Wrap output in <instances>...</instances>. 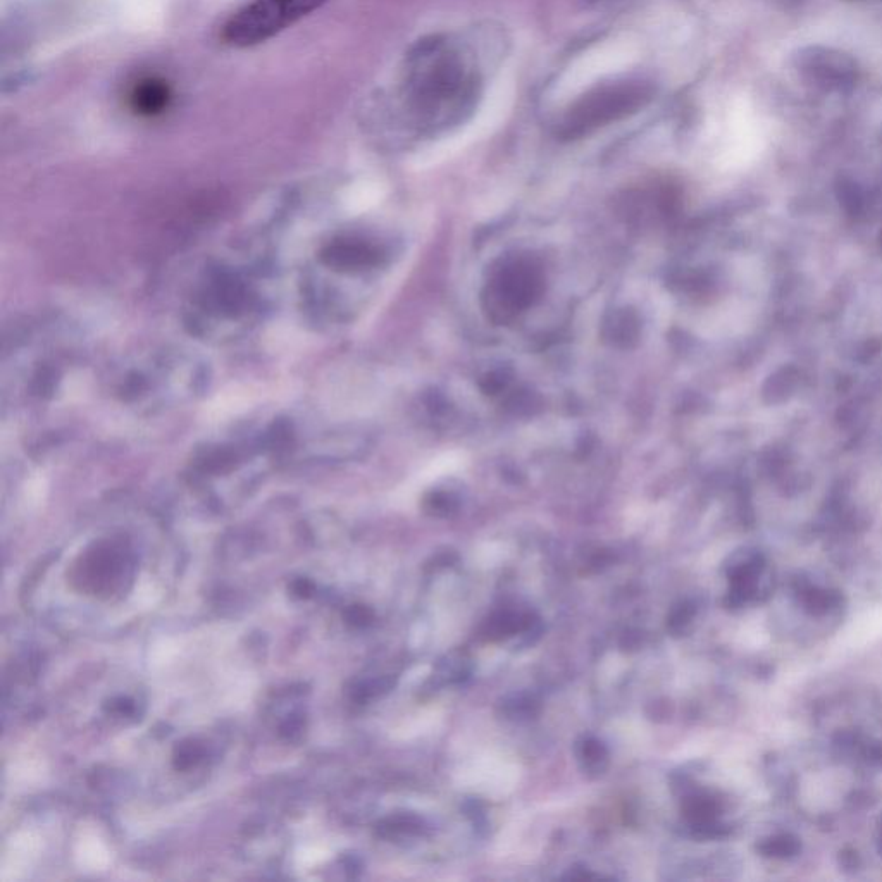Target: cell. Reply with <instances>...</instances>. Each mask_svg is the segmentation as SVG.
I'll return each instance as SVG.
<instances>
[{
	"label": "cell",
	"instance_id": "1",
	"mask_svg": "<svg viewBox=\"0 0 882 882\" xmlns=\"http://www.w3.org/2000/svg\"><path fill=\"white\" fill-rule=\"evenodd\" d=\"M269 280L254 262L221 257L200 271L188 292V323L212 340L237 338L257 323L269 302Z\"/></svg>",
	"mask_w": 882,
	"mask_h": 882
},
{
	"label": "cell",
	"instance_id": "2",
	"mask_svg": "<svg viewBox=\"0 0 882 882\" xmlns=\"http://www.w3.org/2000/svg\"><path fill=\"white\" fill-rule=\"evenodd\" d=\"M404 92L412 118L448 125L473 111L479 78L459 49L433 37L417 45L407 59Z\"/></svg>",
	"mask_w": 882,
	"mask_h": 882
},
{
	"label": "cell",
	"instance_id": "3",
	"mask_svg": "<svg viewBox=\"0 0 882 882\" xmlns=\"http://www.w3.org/2000/svg\"><path fill=\"white\" fill-rule=\"evenodd\" d=\"M330 0H250L226 19L221 40L233 49L266 44Z\"/></svg>",
	"mask_w": 882,
	"mask_h": 882
},
{
	"label": "cell",
	"instance_id": "4",
	"mask_svg": "<svg viewBox=\"0 0 882 882\" xmlns=\"http://www.w3.org/2000/svg\"><path fill=\"white\" fill-rule=\"evenodd\" d=\"M653 88L643 81H615L579 97L564 114L562 131L583 135L607 126L612 121L629 118L652 100Z\"/></svg>",
	"mask_w": 882,
	"mask_h": 882
},
{
	"label": "cell",
	"instance_id": "5",
	"mask_svg": "<svg viewBox=\"0 0 882 882\" xmlns=\"http://www.w3.org/2000/svg\"><path fill=\"white\" fill-rule=\"evenodd\" d=\"M793 64L803 80L822 92L845 94L860 80L857 61L833 47H803L793 56Z\"/></svg>",
	"mask_w": 882,
	"mask_h": 882
},
{
	"label": "cell",
	"instance_id": "6",
	"mask_svg": "<svg viewBox=\"0 0 882 882\" xmlns=\"http://www.w3.org/2000/svg\"><path fill=\"white\" fill-rule=\"evenodd\" d=\"M125 550L116 543H99L87 552L78 567L81 588L92 593H111L125 576Z\"/></svg>",
	"mask_w": 882,
	"mask_h": 882
},
{
	"label": "cell",
	"instance_id": "7",
	"mask_svg": "<svg viewBox=\"0 0 882 882\" xmlns=\"http://www.w3.org/2000/svg\"><path fill=\"white\" fill-rule=\"evenodd\" d=\"M173 99L171 87L159 78H143L130 92V106L140 116L154 118L168 109Z\"/></svg>",
	"mask_w": 882,
	"mask_h": 882
},
{
	"label": "cell",
	"instance_id": "8",
	"mask_svg": "<svg viewBox=\"0 0 882 882\" xmlns=\"http://www.w3.org/2000/svg\"><path fill=\"white\" fill-rule=\"evenodd\" d=\"M576 757L584 774L591 777L602 776L609 767V750L597 738H583L576 745Z\"/></svg>",
	"mask_w": 882,
	"mask_h": 882
},
{
	"label": "cell",
	"instance_id": "9",
	"mask_svg": "<svg viewBox=\"0 0 882 882\" xmlns=\"http://www.w3.org/2000/svg\"><path fill=\"white\" fill-rule=\"evenodd\" d=\"M469 674H471V664L466 655L462 652H452L436 665L433 679L438 686H447V684L464 683V679L469 678Z\"/></svg>",
	"mask_w": 882,
	"mask_h": 882
},
{
	"label": "cell",
	"instance_id": "10",
	"mask_svg": "<svg viewBox=\"0 0 882 882\" xmlns=\"http://www.w3.org/2000/svg\"><path fill=\"white\" fill-rule=\"evenodd\" d=\"M424 829L426 826L421 817L404 814L385 820L379 827V833L385 838H402V836H419L424 833Z\"/></svg>",
	"mask_w": 882,
	"mask_h": 882
},
{
	"label": "cell",
	"instance_id": "11",
	"mask_svg": "<svg viewBox=\"0 0 882 882\" xmlns=\"http://www.w3.org/2000/svg\"><path fill=\"white\" fill-rule=\"evenodd\" d=\"M803 603L814 614H826L838 605L839 597L831 591L810 588V590L803 591Z\"/></svg>",
	"mask_w": 882,
	"mask_h": 882
},
{
	"label": "cell",
	"instance_id": "12",
	"mask_svg": "<svg viewBox=\"0 0 882 882\" xmlns=\"http://www.w3.org/2000/svg\"><path fill=\"white\" fill-rule=\"evenodd\" d=\"M202 757H204V748H202L199 743H195V741H185V743H181V745L176 748L174 765H176V769H180V771H188V769H192L193 765L199 764Z\"/></svg>",
	"mask_w": 882,
	"mask_h": 882
},
{
	"label": "cell",
	"instance_id": "13",
	"mask_svg": "<svg viewBox=\"0 0 882 882\" xmlns=\"http://www.w3.org/2000/svg\"><path fill=\"white\" fill-rule=\"evenodd\" d=\"M798 848H800L798 841L795 838H789V836L772 838L769 841H765L764 845H762V851H764L767 857L776 858L791 857V855H795Z\"/></svg>",
	"mask_w": 882,
	"mask_h": 882
},
{
	"label": "cell",
	"instance_id": "14",
	"mask_svg": "<svg viewBox=\"0 0 882 882\" xmlns=\"http://www.w3.org/2000/svg\"><path fill=\"white\" fill-rule=\"evenodd\" d=\"M695 614L696 609L693 603H681L679 607L672 610L667 626H669L672 633H681V631H684V629L690 626L691 621L695 619Z\"/></svg>",
	"mask_w": 882,
	"mask_h": 882
},
{
	"label": "cell",
	"instance_id": "15",
	"mask_svg": "<svg viewBox=\"0 0 882 882\" xmlns=\"http://www.w3.org/2000/svg\"><path fill=\"white\" fill-rule=\"evenodd\" d=\"M535 702H531L529 698H524V696H516L514 700H510V702L504 703L505 714L509 715L510 719H521V717H529V715L535 714Z\"/></svg>",
	"mask_w": 882,
	"mask_h": 882
},
{
	"label": "cell",
	"instance_id": "16",
	"mask_svg": "<svg viewBox=\"0 0 882 882\" xmlns=\"http://www.w3.org/2000/svg\"><path fill=\"white\" fill-rule=\"evenodd\" d=\"M345 619L348 624H352L355 628H364L367 624H371L374 619L373 610L367 609L364 605H354L345 612Z\"/></svg>",
	"mask_w": 882,
	"mask_h": 882
},
{
	"label": "cell",
	"instance_id": "17",
	"mask_svg": "<svg viewBox=\"0 0 882 882\" xmlns=\"http://www.w3.org/2000/svg\"><path fill=\"white\" fill-rule=\"evenodd\" d=\"M312 591H314V584L311 581H307V579H299V581H295V584H293V593L299 595V597H311Z\"/></svg>",
	"mask_w": 882,
	"mask_h": 882
},
{
	"label": "cell",
	"instance_id": "18",
	"mask_svg": "<svg viewBox=\"0 0 882 882\" xmlns=\"http://www.w3.org/2000/svg\"><path fill=\"white\" fill-rule=\"evenodd\" d=\"M112 709L116 710V712H119V714L128 715L133 714V710H135V705H133V702H131V700H126V698H119V700H116V702H114V705H112Z\"/></svg>",
	"mask_w": 882,
	"mask_h": 882
},
{
	"label": "cell",
	"instance_id": "19",
	"mask_svg": "<svg viewBox=\"0 0 882 882\" xmlns=\"http://www.w3.org/2000/svg\"><path fill=\"white\" fill-rule=\"evenodd\" d=\"M846 2H869V0H846ZM872 2H876V0H872Z\"/></svg>",
	"mask_w": 882,
	"mask_h": 882
}]
</instances>
